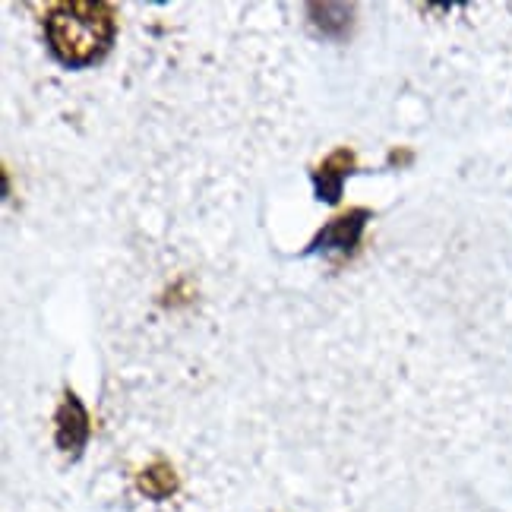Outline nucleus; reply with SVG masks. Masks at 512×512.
Listing matches in <instances>:
<instances>
[{
  "label": "nucleus",
  "instance_id": "3",
  "mask_svg": "<svg viewBox=\"0 0 512 512\" xmlns=\"http://www.w3.org/2000/svg\"><path fill=\"white\" fill-rule=\"evenodd\" d=\"M54 440L61 446V452H70L76 459L83 452V446L89 443V415L83 402L67 392L61 408H57V430H54Z\"/></svg>",
  "mask_w": 512,
  "mask_h": 512
},
{
  "label": "nucleus",
  "instance_id": "4",
  "mask_svg": "<svg viewBox=\"0 0 512 512\" xmlns=\"http://www.w3.org/2000/svg\"><path fill=\"white\" fill-rule=\"evenodd\" d=\"M354 165H358V162H354L351 149H336L317 171H313V187H317V196L323 203H329V206L339 203L342 184H345V177L354 171Z\"/></svg>",
  "mask_w": 512,
  "mask_h": 512
},
{
  "label": "nucleus",
  "instance_id": "1",
  "mask_svg": "<svg viewBox=\"0 0 512 512\" xmlns=\"http://www.w3.org/2000/svg\"><path fill=\"white\" fill-rule=\"evenodd\" d=\"M114 10L95 0L57 4L45 19V35L54 57L67 67H89L114 45Z\"/></svg>",
  "mask_w": 512,
  "mask_h": 512
},
{
  "label": "nucleus",
  "instance_id": "5",
  "mask_svg": "<svg viewBox=\"0 0 512 512\" xmlns=\"http://www.w3.org/2000/svg\"><path fill=\"white\" fill-rule=\"evenodd\" d=\"M140 490L146 497H152V500H165V497H171L174 490H177V475H174V468L171 465H165V462H155V465H149L143 475H140Z\"/></svg>",
  "mask_w": 512,
  "mask_h": 512
},
{
  "label": "nucleus",
  "instance_id": "2",
  "mask_svg": "<svg viewBox=\"0 0 512 512\" xmlns=\"http://www.w3.org/2000/svg\"><path fill=\"white\" fill-rule=\"evenodd\" d=\"M367 219H370L367 209H351V212L339 215V219H332L317 234V238H313V247L307 253H313V250H323V253H351L354 247H358V241H361V231H364Z\"/></svg>",
  "mask_w": 512,
  "mask_h": 512
}]
</instances>
